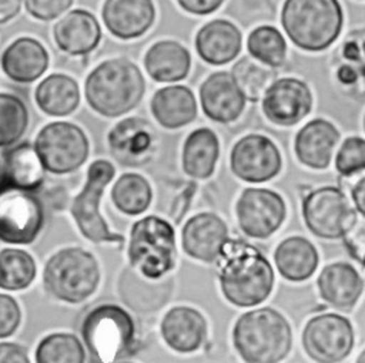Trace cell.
<instances>
[{"instance_id": "1", "label": "cell", "mask_w": 365, "mask_h": 363, "mask_svg": "<svg viewBox=\"0 0 365 363\" xmlns=\"http://www.w3.org/2000/svg\"><path fill=\"white\" fill-rule=\"evenodd\" d=\"M220 265V286L224 298L240 307L262 303L272 292L274 270L268 259L252 245L228 239Z\"/></svg>"}, {"instance_id": "2", "label": "cell", "mask_w": 365, "mask_h": 363, "mask_svg": "<svg viewBox=\"0 0 365 363\" xmlns=\"http://www.w3.org/2000/svg\"><path fill=\"white\" fill-rule=\"evenodd\" d=\"M145 80L141 70L127 58L100 63L86 78L88 105L104 117H120L135 108L144 97Z\"/></svg>"}, {"instance_id": "3", "label": "cell", "mask_w": 365, "mask_h": 363, "mask_svg": "<svg viewBox=\"0 0 365 363\" xmlns=\"http://www.w3.org/2000/svg\"><path fill=\"white\" fill-rule=\"evenodd\" d=\"M234 347L248 363H277L284 360L292 344L288 320L272 307L242 313L232 329Z\"/></svg>"}, {"instance_id": "4", "label": "cell", "mask_w": 365, "mask_h": 363, "mask_svg": "<svg viewBox=\"0 0 365 363\" xmlns=\"http://www.w3.org/2000/svg\"><path fill=\"white\" fill-rule=\"evenodd\" d=\"M281 24L298 48L322 51L338 38L344 13L338 0H285Z\"/></svg>"}, {"instance_id": "5", "label": "cell", "mask_w": 365, "mask_h": 363, "mask_svg": "<svg viewBox=\"0 0 365 363\" xmlns=\"http://www.w3.org/2000/svg\"><path fill=\"white\" fill-rule=\"evenodd\" d=\"M43 282L56 299L78 303L96 292L100 282L98 263L86 249L64 248L47 261Z\"/></svg>"}, {"instance_id": "6", "label": "cell", "mask_w": 365, "mask_h": 363, "mask_svg": "<svg viewBox=\"0 0 365 363\" xmlns=\"http://www.w3.org/2000/svg\"><path fill=\"white\" fill-rule=\"evenodd\" d=\"M175 258V232L165 219L148 215L133 225L128 259L140 275L147 279H160L174 268Z\"/></svg>"}, {"instance_id": "7", "label": "cell", "mask_w": 365, "mask_h": 363, "mask_svg": "<svg viewBox=\"0 0 365 363\" xmlns=\"http://www.w3.org/2000/svg\"><path fill=\"white\" fill-rule=\"evenodd\" d=\"M81 336L94 360L115 362L134 342V322L123 307L100 305L84 317Z\"/></svg>"}, {"instance_id": "8", "label": "cell", "mask_w": 365, "mask_h": 363, "mask_svg": "<svg viewBox=\"0 0 365 363\" xmlns=\"http://www.w3.org/2000/svg\"><path fill=\"white\" fill-rule=\"evenodd\" d=\"M114 167L107 159H97L87 169V179L78 195L71 202V215L83 236L91 242H117L124 238L108 229L100 214L101 195L114 177Z\"/></svg>"}, {"instance_id": "9", "label": "cell", "mask_w": 365, "mask_h": 363, "mask_svg": "<svg viewBox=\"0 0 365 363\" xmlns=\"http://www.w3.org/2000/svg\"><path fill=\"white\" fill-rule=\"evenodd\" d=\"M34 148L46 171L53 174L73 172L88 157V140L84 131L67 121L44 125L36 137Z\"/></svg>"}, {"instance_id": "10", "label": "cell", "mask_w": 365, "mask_h": 363, "mask_svg": "<svg viewBox=\"0 0 365 363\" xmlns=\"http://www.w3.org/2000/svg\"><path fill=\"white\" fill-rule=\"evenodd\" d=\"M356 215L346 195L336 186L311 191L302 199V218L318 238L339 239Z\"/></svg>"}, {"instance_id": "11", "label": "cell", "mask_w": 365, "mask_h": 363, "mask_svg": "<svg viewBox=\"0 0 365 363\" xmlns=\"http://www.w3.org/2000/svg\"><path fill=\"white\" fill-rule=\"evenodd\" d=\"M355 333L351 322L338 313H322L311 317L302 332L305 353L315 362L336 363L352 350Z\"/></svg>"}, {"instance_id": "12", "label": "cell", "mask_w": 365, "mask_h": 363, "mask_svg": "<svg viewBox=\"0 0 365 363\" xmlns=\"http://www.w3.org/2000/svg\"><path fill=\"white\" fill-rule=\"evenodd\" d=\"M240 229L250 238L265 239L284 222L287 206L282 196L267 188H247L235 205Z\"/></svg>"}, {"instance_id": "13", "label": "cell", "mask_w": 365, "mask_h": 363, "mask_svg": "<svg viewBox=\"0 0 365 363\" xmlns=\"http://www.w3.org/2000/svg\"><path fill=\"white\" fill-rule=\"evenodd\" d=\"M230 167L235 177L245 182H265L278 175L282 158L277 145L265 135L248 134L231 149Z\"/></svg>"}, {"instance_id": "14", "label": "cell", "mask_w": 365, "mask_h": 363, "mask_svg": "<svg viewBox=\"0 0 365 363\" xmlns=\"http://www.w3.org/2000/svg\"><path fill=\"white\" fill-rule=\"evenodd\" d=\"M44 214L37 196L19 191L0 201V241L6 243H31L43 228Z\"/></svg>"}, {"instance_id": "15", "label": "cell", "mask_w": 365, "mask_h": 363, "mask_svg": "<svg viewBox=\"0 0 365 363\" xmlns=\"http://www.w3.org/2000/svg\"><path fill=\"white\" fill-rule=\"evenodd\" d=\"M264 115L274 124L289 127L305 118L312 108V94L307 83L295 77L275 80L261 98Z\"/></svg>"}, {"instance_id": "16", "label": "cell", "mask_w": 365, "mask_h": 363, "mask_svg": "<svg viewBox=\"0 0 365 363\" xmlns=\"http://www.w3.org/2000/svg\"><path fill=\"white\" fill-rule=\"evenodd\" d=\"M111 155L125 167H141L154 155L157 135L153 125L140 117L117 122L107 135Z\"/></svg>"}, {"instance_id": "17", "label": "cell", "mask_w": 365, "mask_h": 363, "mask_svg": "<svg viewBox=\"0 0 365 363\" xmlns=\"http://www.w3.org/2000/svg\"><path fill=\"white\" fill-rule=\"evenodd\" d=\"M182 248L187 255L202 262L217 261L228 241L227 223L212 212L191 216L181 233Z\"/></svg>"}, {"instance_id": "18", "label": "cell", "mask_w": 365, "mask_h": 363, "mask_svg": "<svg viewBox=\"0 0 365 363\" xmlns=\"http://www.w3.org/2000/svg\"><path fill=\"white\" fill-rule=\"evenodd\" d=\"M245 97L235 84L231 73L217 71L200 87V102L204 114L217 122L235 121L245 107Z\"/></svg>"}, {"instance_id": "19", "label": "cell", "mask_w": 365, "mask_h": 363, "mask_svg": "<svg viewBox=\"0 0 365 363\" xmlns=\"http://www.w3.org/2000/svg\"><path fill=\"white\" fill-rule=\"evenodd\" d=\"M101 16L114 37L131 40L143 36L154 24L155 7L151 0H106Z\"/></svg>"}, {"instance_id": "20", "label": "cell", "mask_w": 365, "mask_h": 363, "mask_svg": "<svg viewBox=\"0 0 365 363\" xmlns=\"http://www.w3.org/2000/svg\"><path fill=\"white\" fill-rule=\"evenodd\" d=\"M53 36L61 51L70 56H86L98 46L101 28L93 13L74 9L54 24Z\"/></svg>"}, {"instance_id": "21", "label": "cell", "mask_w": 365, "mask_h": 363, "mask_svg": "<svg viewBox=\"0 0 365 363\" xmlns=\"http://www.w3.org/2000/svg\"><path fill=\"white\" fill-rule=\"evenodd\" d=\"M339 141L336 127L324 120L308 121L295 135L294 151L298 161L314 169H325L331 164L332 152Z\"/></svg>"}, {"instance_id": "22", "label": "cell", "mask_w": 365, "mask_h": 363, "mask_svg": "<svg viewBox=\"0 0 365 363\" xmlns=\"http://www.w3.org/2000/svg\"><path fill=\"white\" fill-rule=\"evenodd\" d=\"M242 36L240 28L225 19L205 23L195 36V50L205 63L222 65L232 61L241 51Z\"/></svg>"}, {"instance_id": "23", "label": "cell", "mask_w": 365, "mask_h": 363, "mask_svg": "<svg viewBox=\"0 0 365 363\" xmlns=\"http://www.w3.org/2000/svg\"><path fill=\"white\" fill-rule=\"evenodd\" d=\"M319 296L332 307L351 310L364 292V280L358 270L346 262L327 265L318 279Z\"/></svg>"}, {"instance_id": "24", "label": "cell", "mask_w": 365, "mask_h": 363, "mask_svg": "<svg viewBox=\"0 0 365 363\" xmlns=\"http://www.w3.org/2000/svg\"><path fill=\"white\" fill-rule=\"evenodd\" d=\"M48 53L46 47L33 37L14 40L1 54L0 64L3 73L16 83L36 81L48 67Z\"/></svg>"}, {"instance_id": "25", "label": "cell", "mask_w": 365, "mask_h": 363, "mask_svg": "<svg viewBox=\"0 0 365 363\" xmlns=\"http://www.w3.org/2000/svg\"><path fill=\"white\" fill-rule=\"evenodd\" d=\"M161 336L175 352L191 353L200 349L207 336V322L194 307L170 309L161 322Z\"/></svg>"}, {"instance_id": "26", "label": "cell", "mask_w": 365, "mask_h": 363, "mask_svg": "<svg viewBox=\"0 0 365 363\" xmlns=\"http://www.w3.org/2000/svg\"><path fill=\"white\" fill-rule=\"evenodd\" d=\"M151 112L157 122L168 130L181 128L197 117V100L185 85H167L154 93Z\"/></svg>"}, {"instance_id": "27", "label": "cell", "mask_w": 365, "mask_h": 363, "mask_svg": "<svg viewBox=\"0 0 365 363\" xmlns=\"http://www.w3.org/2000/svg\"><path fill=\"white\" fill-rule=\"evenodd\" d=\"M144 67L157 83L184 80L191 67L190 51L178 41L161 40L154 43L144 56Z\"/></svg>"}, {"instance_id": "28", "label": "cell", "mask_w": 365, "mask_h": 363, "mask_svg": "<svg viewBox=\"0 0 365 363\" xmlns=\"http://www.w3.org/2000/svg\"><path fill=\"white\" fill-rule=\"evenodd\" d=\"M274 262L281 276L291 282H302L314 275L319 256L312 242L304 236L284 239L274 252Z\"/></svg>"}, {"instance_id": "29", "label": "cell", "mask_w": 365, "mask_h": 363, "mask_svg": "<svg viewBox=\"0 0 365 363\" xmlns=\"http://www.w3.org/2000/svg\"><path fill=\"white\" fill-rule=\"evenodd\" d=\"M34 98L38 108L47 115L64 117L77 108L80 88L73 77L57 73L40 81Z\"/></svg>"}, {"instance_id": "30", "label": "cell", "mask_w": 365, "mask_h": 363, "mask_svg": "<svg viewBox=\"0 0 365 363\" xmlns=\"http://www.w3.org/2000/svg\"><path fill=\"white\" fill-rule=\"evenodd\" d=\"M220 155V141L210 128H197L185 140L182 147L184 172L197 179L212 175Z\"/></svg>"}, {"instance_id": "31", "label": "cell", "mask_w": 365, "mask_h": 363, "mask_svg": "<svg viewBox=\"0 0 365 363\" xmlns=\"http://www.w3.org/2000/svg\"><path fill=\"white\" fill-rule=\"evenodd\" d=\"M7 179L11 189L34 191L44 179V167L34 147L29 142L7 149L3 155Z\"/></svg>"}, {"instance_id": "32", "label": "cell", "mask_w": 365, "mask_h": 363, "mask_svg": "<svg viewBox=\"0 0 365 363\" xmlns=\"http://www.w3.org/2000/svg\"><path fill=\"white\" fill-rule=\"evenodd\" d=\"M231 75L247 101L257 102L275 81L277 71L252 57H241L231 68Z\"/></svg>"}, {"instance_id": "33", "label": "cell", "mask_w": 365, "mask_h": 363, "mask_svg": "<svg viewBox=\"0 0 365 363\" xmlns=\"http://www.w3.org/2000/svg\"><path fill=\"white\" fill-rule=\"evenodd\" d=\"M114 205L127 215L143 214L153 199L150 182L140 174H123L111 189Z\"/></svg>"}, {"instance_id": "34", "label": "cell", "mask_w": 365, "mask_h": 363, "mask_svg": "<svg viewBox=\"0 0 365 363\" xmlns=\"http://www.w3.org/2000/svg\"><path fill=\"white\" fill-rule=\"evenodd\" d=\"M33 256L17 248L0 251V288L6 290L26 289L36 278Z\"/></svg>"}, {"instance_id": "35", "label": "cell", "mask_w": 365, "mask_h": 363, "mask_svg": "<svg viewBox=\"0 0 365 363\" xmlns=\"http://www.w3.org/2000/svg\"><path fill=\"white\" fill-rule=\"evenodd\" d=\"M247 50L250 56L259 63L278 68L287 58V43L281 31L274 26H258L247 38Z\"/></svg>"}, {"instance_id": "36", "label": "cell", "mask_w": 365, "mask_h": 363, "mask_svg": "<svg viewBox=\"0 0 365 363\" xmlns=\"http://www.w3.org/2000/svg\"><path fill=\"white\" fill-rule=\"evenodd\" d=\"M86 352L81 342L70 333H53L46 336L36 349L38 363H83Z\"/></svg>"}, {"instance_id": "37", "label": "cell", "mask_w": 365, "mask_h": 363, "mask_svg": "<svg viewBox=\"0 0 365 363\" xmlns=\"http://www.w3.org/2000/svg\"><path fill=\"white\" fill-rule=\"evenodd\" d=\"M29 125L26 104L14 94L0 93V148L17 142Z\"/></svg>"}, {"instance_id": "38", "label": "cell", "mask_w": 365, "mask_h": 363, "mask_svg": "<svg viewBox=\"0 0 365 363\" xmlns=\"http://www.w3.org/2000/svg\"><path fill=\"white\" fill-rule=\"evenodd\" d=\"M120 292L123 295V300L133 307H135L141 295H148L160 307L168 300L170 295V290L165 292V282L148 283L147 280L141 279L135 272H130L128 269L124 270L120 280Z\"/></svg>"}, {"instance_id": "39", "label": "cell", "mask_w": 365, "mask_h": 363, "mask_svg": "<svg viewBox=\"0 0 365 363\" xmlns=\"http://www.w3.org/2000/svg\"><path fill=\"white\" fill-rule=\"evenodd\" d=\"M335 168L341 177L365 171V140L361 137L345 138L336 152Z\"/></svg>"}, {"instance_id": "40", "label": "cell", "mask_w": 365, "mask_h": 363, "mask_svg": "<svg viewBox=\"0 0 365 363\" xmlns=\"http://www.w3.org/2000/svg\"><path fill=\"white\" fill-rule=\"evenodd\" d=\"M341 239L349 256L362 263L365 256V216L356 214Z\"/></svg>"}, {"instance_id": "41", "label": "cell", "mask_w": 365, "mask_h": 363, "mask_svg": "<svg viewBox=\"0 0 365 363\" xmlns=\"http://www.w3.org/2000/svg\"><path fill=\"white\" fill-rule=\"evenodd\" d=\"M74 0H24L27 13L43 21H50L66 13Z\"/></svg>"}, {"instance_id": "42", "label": "cell", "mask_w": 365, "mask_h": 363, "mask_svg": "<svg viewBox=\"0 0 365 363\" xmlns=\"http://www.w3.org/2000/svg\"><path fill=\"white\" fill-rule=\"evenodd\" d=\"M21 313L16 299L10 295L0 293V339L11 336L20 325Z\"/></svg>"}, {"instance_id": "43", "label": "cell", "mask_w": 365, "mask_h": 363, "mask_svg": "<svg viewBox=\"0 0 365 363\" xmlns=\"http://www.w3.org/2000/svg\"><path fill=\"white\" fill-rule=\"evenodd\" d=\"M180 7L187 13L207 16L221 7L224 0H177Z\"/></svg>"}, {"instance_id": "44", "label": "cell", "mask_w": 365, "mask_h": 363, "mask_svg": "<svg viewBox=\"0 0 365 363\" xmlns=\"http://www.w3.org/2000/svg\"><path fill=\"white\" fill-rule=\"evenodd\" d=\"M274 7L269 0H232V14H248V13H272Z\"/></svg>"}, {"instance_id": "45", "label": "cell", "mask_w": 365, "mask_h": 363, "mask_svg": "<svg viewBox=\"0 0 365 363\" xmlns=\"http://www.w3.org/2000/svg\"><path fill=\"white\" fill-rule=\"evenodd\" d=\"M29 356L23 346L13 342L0 343V363H27Z\"/></svg>"}, {"instance_id": "46", "label": "cell", "mask_w": 365, "mask_h": 363, "mask_svg": "<svg viewBox=\"0 0 365 363\" xmlns=\"http://www.w3.org/2000/svg\"><path fill=\"white\" fill-rule=\"evenodd\" d=\"M351 199L356 212L365 216V174L352 185Z\"/></svg>"}, {"instance_id": "47", "label": "cell", "mask_w": 365, "mask_h": 363, "mask_svg": "<svg viewBox=\"0 0 365 363\" xmlns=\"http://www.w3.org/2000/svg\"><path fill=\"white\" fill-rule=\"evenodd\" d=\"M23 0H0V24L13 20L21 9Z\"/></svg>"}, {"instance_id": "48", "label": "cell", "mask_w": 365, "mask_h": 363, "mask_svg": "<svg viewBox=\"0 0 365 363\" xmlns=\"http://www.w3.org/2000/svg\"><path fill=\"white\" fill-rule=\"evenodd\" d=\"M11 189L10 184H9V179H7V174H6V168H4V164L3 161H0V195L4 194L6 191Z\"/></svg>"}, {"instance_id": "49", "label": "cell", "mask_w": 365, "mask_h": 363, "mask_svg": "<svg viewBox=\"0 0 365 363\" xmlns=\"http://www.w3.org/2000/svg\"><path fill=\"white\" fill-rule=\"evenodd\" d=\"M358 362H359V363H365V349L361 352V354H359V357H358Z\"/></svg>"}, {"instance_id": "50", "label": "cell", "mask_w": 365, "mask_h": 363, "mask_svg": "<svg viewBox=\"0 0 365 363\" xmlns=\"http://www.w3.org/2000/svg\"><path fill=\"white\" fill-rule=\"evenodd\" d=\"M362 265L365 266V256H364V261H362Z\"/></svg>"}, {"instance_id": "51", "label": "cell", "mask_w": 365, "mask_h": 363, "mask_svg": "<svg viewBox=\"0 0 365 363\" xmlns=\"http://www.w3.org/2000/svg\"><path fill=\"white\" fill-rule=\"evenodd\" d=\"M364 131H365V117H364Z\"/></svg>"}]
</instances>
